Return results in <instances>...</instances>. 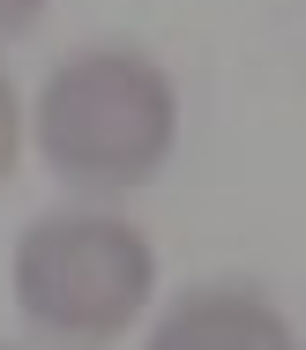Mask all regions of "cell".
Here are the masks:
<instances>
[{"instance_id":"cell-2","label":"cell","mask_w":306,"mask_h":350,"mask_svg":"<svg viewBox=\"0 0 306 350\" xmlns=\"http://www.w3.org/2000/svg\"><path fill=\"white\" fill-rule=\"evenodd\" d=\"M157 291V254L127 216L60 209L38 216L15 246V306L38 336L68 350H105Z\"/></svg>"},{"instance_id":"cell-1","label":"cell","mask_w":306,"mask_h":350,"mask_svg":"<svg viewBox=\"0 0 306 350\" xmlns=\"http://www.w3.org/2000/svg\"><path fill=\"white\" fill-rule=\"evenodd\" d=\"M179 97L172 75L142 53H75L38 90V149L68 187H142L172 157Z\"/></svg>"},{"instance_id":"cell-3","label":"cell","mask_w":306,"mask_h":350,"mask_svg":"<svg viewBox=\"0 0 306 350\" xmlns=\"http://www.w3.org/2000/svg\"><path fill=\"white\" fill-rule=\"evenodd\" d=\"M142 350H292V328L269 298L225 283V291H187Z\"/></svg>"},{"instance_id":"cell-4","label":"cell","mask_w":306,"mask_h":350,"mask_svg":"<svg viewBox=\"0 0 306 350\" xmlns=\"http://www.w3.org/2000/svg\"><path fill=\"white\" fill-rule=\"evenodd\" d=\"M15 149H23V105H15V82L0 75V179L15 172Z\"/></svg>"},{"instance_id":"cell-5","label":"cell","mask_w":306,"mask_h":350,"mask_svg":"<svg viewBox=\"0 0 306 350\" xmlns=\"http://www.w3.org/2000/svg\"><path fill=\"white\" fill-rule=\"evenodd\" d=\"M38 8H45V0H0V38L30 30V23H38Z\"/></svg>"}]
</instances>
